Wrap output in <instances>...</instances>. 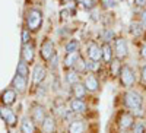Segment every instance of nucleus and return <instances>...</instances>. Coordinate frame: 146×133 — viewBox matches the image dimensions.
<instances>
[{"mask_svg": "<svg viewBox=\"0 0 146 133\" xmlns=\"http://www.w3.org/2000/svg\"><path fill=\"white\" fill-rule=\"evenodd\" d=\"M100 2L104 9H110V7H114L118 3V0H100Z\"/></svg>", "mask_w": 146, "mask_h": 133, "instance_id": "32", "label": "nucleus"}, {"mask_svg": "<svg viewBox=\"0 0 146 133\" xmlns=\"http://www.w3.org/2000/svg\"><path fill=\"white\" fill-rule=\"evenodd\" d=\"M140 25H142V28L146 31V7L142 10V13H140Z\"/></svg>", "mask_w": 146, "mask_h": 133, "instance_id": "34", "label": "nucleus"}, {"mask_svg": "<svg viewBox=\"0 0 146 133\" xmlns=\"http://www.w3.org/2000/svg\"><path fill=\"white\" fill-rule=\"evenodd\" d=\"M16 73H18V75H21V76H23V78H27V79H28V76H29V66H28V63H27L22 57H21L19 63H18Z\"/></svg>", "mask_w": 146, "mask_h": 133, "instance_id": "22", "label": "nucleus"}, {"mask_svg": "<svg viewBox=\"0 0 146 133\" xmlns=\"http://www.w3.org/2000/svg\"><path fill=\"white\" fill-rule=\"evenodd\" d=\"M27 85H28L27 78H23V76H21V75L16 73V76L13 78V80H12V86L15 88V91H18V92H25Z\"/></svg>", "mask_w": 146, "mask_h": 133, "instance_id": "18", "label": "nucleus"}, {"mask_svg": "<svg viewBox=\"0 0 146 133\" xmlns=\"http://www.w3.org/2000/svg\"><path fill=\"white\" fill-rule=\"evenodd\" d=\"M123 104H124L126 108H129V110H136V108H140L142 107L143 98H142V95L139 92L129 89L123 95Z\"/></svg>", "mask_w": 146, "mask_h": 133, "instance_id": "3", "label": "nucleus"}, {"mask_svg": "<svg viewBox=\"0 0 146 133\" xmlns=\"http://www.w3.org/2000/svg\"><path fill=\"white\" fill-rule=\"evenodd\" d=\"M69 133H85V123L82 120H73L69 126Z\"/></svg>", "mask_w": 146, "mask_h": 133, "instance_id": "23", "label": "nucleus"}, {"mask_svg": "<svg viewBox=\"0 0 146 133\" xmlns=\"http://www.w3.org/2000/svg\"><path fill=\"white\" fill-rule=\"evenodd\" d=\"M0 101H2L3 105H6V107L15 104V101H16V91L15 89H10V88L6 89V91H3L2 94H0Z\"/></svg>", "mask_w": 146, "mask_h": 133, "instance_id": "14", "label": "nucleus"}, {"mask_svg": "<svg viewBox=\"0 0 146 133\" xmlns=\"http://www.w3.org/2000/svg\"><path fill=\"white\" fill-rule=\"evenodd\" d=\"M133 133H145V124L143 123H135L133 124Z\"/></svg>", "mask_w": 146, "mask_h": 133, "instance_id": "33", "label": "nucleus"}, {"mask_svg": "<svg viewBox=\"0 0 146 133\" xmlns=\"http://www.w3.org/2000/svg\"><path fill=\"white\" fill-rule=\"evenodd\" d=\"M101 51H102V62L105 65H110L115 59L114 56V48L111 45V43H102L101 44Z\"/></svg>", "mask_w": 146, "mask_h": 133, "instance_id": "10", "label": "nucleus"}, {"mask_svg": "<svg viewBox=\"0 0 146 133\" xmlns=\"http://www.w3.org/2000/svg\"><path fill=\"white\" fill-rule=\"evenodd\" d=\"M79 57H80V51L66 53V54H64V59H63V62H62L64 70H66V69H73V66H75V63L78 62Z\"/></svg>", "mask_w": 146, "mask_h": 133, "instance_id": "13", "label": "nucleus"}, {"mask_svg": "<svg viewBox=\"0 0 146 133\" xmlns=\"http://www.w3.org/2000/svg\"><path fill=\"white\" fill-rule=\"evenodd\" d=\"M139 82H140V86L146 89V63L140 66V72H139Z\"/></svg>", "mask_w": 146, "mask_h": 133, "instance_id": "30", "label": "nucleus"}, {"mask_svg": "<svg viewBox=\"0 0 146 133\" xmlns=\"http://www.w3.org/2000/svg\"><path fill=\"white\" fill-rule=\"evenodd\" d=\"M85 54H86L88 60H92V62H102L101 45L96 44L95 41H91V43L86 44V48H85Z\"/></svg>", "mask_w": 146, "mask_h": 133, "instance_id": "6", "label": "nucleus"}, {"mask_svg": "<svg viewBox=\"0 0 146 133\" xmlns=\"http://www.w3.org/2000/svg\"><path fill=\"white\" fill-rule=\"evenodd\" d=\"M70 111L73 113H85L86 111V102L80 98H73L70 100Z\"/></svg>", "mask_w": 146, "mask_h": 133, "instance_id": "17", "label": "nucleus"}, {"mask_svg": "<svg viewBox=\"0 0 146 133\" xmlns=\"http://www.w3.org/2000/svg\"><path fill=\"white\" fill-rule=\"evenodd\" d=\"M72 94H73L75 98L83 100L85 96H86V94H88V89L85 88V85L82 82H78V83H75V85H72Z\"/></svg>", "mask_w": 146, "mask_h": 133, "instance_id": "19", "label": "nucleus"}, {"mask_svg": "<svg viewBox=\"0 0 146 133\" xmlns=\"http://www.w3.org/2000/svg\"><path fill=\"white\" fill-rule=\"evenodd\" d=\"M143 28L140 25V22H131L130 23V34L135 35V37H140V35L143 34Z\"/></svg>", "mask_w": 146, "mask_h": 133, "instance_id": "28", "label": "nucleus"}, {"mask_svg": "<svg viewBox=\"0 0 146 133\" xmlns=\"http://www.w3.org/2000/svg\"><path fill=\"white\" fill-rule=\"evenodd\" d=\"M101 38H102V43H111V41H114V40H115V32H114L113 29L107 28V29H104V31H102Z\"/></svg>", "mask_w": 146, "mask_h": 133, "instance_id": "27", "label": "nucleus"}, {"mask_svg": "<svg viewBox=\"0 0 146 133\" xmlns=\"http://www.w3.org/2000/svg\"><path fill=\"white\" fill-rule=\"evenodd\" d=\"M135 5H136V7L145 9L146 7V0H135Z\"/></svg>", "mask_w": 146, "mask_h": 133, "instance_id": "35", "label": "nucleus"}, {"mask_svg": "<svg viewBox=\"0 0 146 133\" xmlns=\"http://www.w3.org/2000/svg\"><path fill=\"white\" fill-rule=\"evenodd\" d=\"M79 48H80L79 40L72 38V40H69V41L64 44V54H66V53H73V51H79Z\"/></svg>", "mask_w": 146, "mask_h": 133, "instance_id": "24", "label": "nucleus"}, {"mask_svg": "<svg viewBox=\"0 0 146 133\" xmlns=\"http://www.w3.org/2000/svg\"><path fill=\"white\" fill-rule=\"evenodd\" d=\"M42 25V12L40 9H29L27 13V28L31 32L40 31Z\"/></svg>", "mask_w": 146, "mask_h": 133, "instance_id": "2", "label": "nucleus"}, {"mask_svg": "<svg viewBox=\"0 0 146 133\" xmlns=\"http://www.w3.org/2000/svg\"><path fill=\"white\" fill-rule=\"evenodd\" d=\"M31 43V31L28 28H23L22 29V44H27Z\"/></svg>", "mask_w": 146, "mask_h": 133, "instance_id": "31", "label": "nucleus"}, {"mask_svg": "<svg viewBox=\"0 0 146 133\" xmlns=\"http://www.w3.org/2000/svg\"><path fill=\"white\" fill-rule=\"evenodd\" d=\"M139 53H140V57H142L143 60H146V43L140 47V51H139Z\"/></svg>", "mask_w": 146, "mask_h": 133, "instance_id": "36", "label": "nucleus"}, {"mask_svg": "<svg viewBox=\"0 0 146 133\" xmlns=\"http://www.w3.org/2000/svg\"><path fill=\"white\" fill-rule=\"evenodd\" d=\"M80 75H82V73H79V72L75 70V69H66L64 79H66V82L69 83V85L72 86V85H75V83H78V82L82 80Z\"/></svg>", "mask_w": 146, "mask_h": 133, "instance_id": "15", "label": "nucleus"}, {"mask_svg": "<svg viewBox=\"0 0 146 133\" xmlns=\"http://www.w3.org/2000/svg\"><path fill=\"white\" fill-rule=\"evenodd\" d=\"M22 59L25 60L27 63H29V65L34 62V59H35V48H34L32 43L23 44V47H22Z\"/></svg>", "mask_w": 146, "mask_h": 133, "instance_id": "12", "label": "nucleus"}, {"mask_svg": "<svg viewBox=\"0 0 146 133\" xmlns=\"http://www.w3.org/2000/svg\"><path fill=\"white\" fill-rule=\"evenodd\" d=\"M45 117H47L45 108H44L41 104H34V105H32V111H31V118H32V122L41 124V123L44 122Z\"/></svg>", "mask_w": 146, "mask_h": 133, "instance_id": "9", "label": "nucleus"}, {"mask_svg": "<svg viewBox=\"0 0 146 133\" xmlns=\"http://www.w3.org/2000/svg\"><path fill=\"white\" fill-rule=\"evenodd\" d=\"M135 124V118H133V114H129V113H123L120 116V120H118V126L123 129V130H127L130 127H133Z\"/></svg>", "mask_w": 146, "mask_h": 133, "instance_id": "16", "label": "nucleus"}, {"mask_svg": "<svg viewBox=\"0 0 146 133\" xmlns=\"http://www.w3.org/2000/svg\"><path fill=\"white\" fill-rule=\"evenodd\" d=\"M78 3L85 10H94L96 7V0H78Z\"/></svg>", "mask_w": 146, "mask_h": 133, "instance_id": "29", "label": "nucleus"}, {"mask_svg": "<svg viewBox=\"0 0 146 133\" xmlns=\"http://www.w3.org/2000/svg\"><path fill=\"white\" fill-rule=\"evenodd\" d=\"M35 124L32 120L29 118H23L22 123H21V132L22 133H35Z\"/></svg>", "mask_w": 146, "mask_h": 133, "instance_id": "25", "label": "nucleus"}, {"mask_svg": "<svg viewBox=\"0 0 146 133\" xmlns=\"http://www.w3.org/2000/svg\"><path fill=\"white\" fill-rule=\"evenodd\" d=\"M54 54H56V48H54L53 40H50V38L44 40L42 44H41V48H40V56H41V59L44 60V62H50L51 57H53Z\"/></svg>", "mask_w": 146, "mask_h": 133, "instance_id": "7", "label": "nucleus"}, {"mask_svg": "<svg viewBox=\"0 0 146 133\" xmlns=\"http://www.w3.org/2000/svg\"><path fill=\"white\" fill-rule=\"evenodd\" d=\"M47 78V69L44 65H36L32 72V83L34 85H41Z\"/></svg>", "mask_w": 146, "mask_h": 133, "instance_id": "8", "label": "nucleus"}, {"mask_svg": "<svg viewBox=\"0 0 146 133\" xmlns=\"http://www.w3.org/2000/svg\"><path fill=\"white\" fill-rule=\"evenodd\" d=\"M118 78H120L121 86H124L127 89H131L133 86H135V83H136V73H135V70L131 69V66H129V65L121 66Z\"/></svg>", "mask_w": 146, "mask_h": 133, "instance_id": "1", "label": "nucleus"}, {"mask_svg": "<svg viewBox=\"0 0 146 133\" xmlns=\"http://www.w3.org/2000/svg\"><path fill=\"white\" fill-rule=\"evenodd\" d=\"M0 116H2V118L5 120V122H7V124H9L10 127H15V126H16L18 118H16L15 113L12 111L9 107H6V105L0 107Z\"/></svg>", "mask_w": 146, "mask_h": 133, "instance_id": "11", "label": "nucleus"}, {"mask_svg": "<svg viewBox=\"0 0 146 133\" xmlns=\"http://www.w3.org/2000/svg\"><path fill=\"white\" fill-rule=\"evenodd\" d=\"M73 69L78 70L79 73H86V72H88V65H86V60L83 59V56H82V54H80V57L78 59V62L75 63Z\"/></svg>", "mask_w": 146, "mask_h": 133, "instance_id": "26", "label": "nucleus"}, {"mask_svg": "<svg viewBox=\"0 0 146 133\" xmlns=\"http://www.w3.org/2000/svg\"><path fill=\"white\" fill-rule=\"evenodd\" d=\"M113 48H114V56L118 60H124L129 56V45L126 38L123 37H115V40L113 41Z\"/></svg>", "mask_w": 146, "mask_h": 133, "instance_id": "4", "label": "nucleus"}, {"mask_svg": "<svg viewBox=\"0 0 146 133\" xmlns=\"http://www.w3.org/2000/svg\"><path fill=\"white\" fill-rule=\"evenodd\" d=\"M82 83L85 85V88L88 89V92H96L101 86L100 79H98V76H96V73H94V72H86L85 76L82 78Z\"/></svg>", "mask_w": 146, "mask_h": 133, "instance_id": "5", "label": "nucleus"}, {"mask_svg": "<svg viewBox=\"0 0 146 133\" xmlns=\"http://www.w3.org/2000/svg\"><path fill=\"white\" fill-rule=\"evenodd\" d=\"M41 129L44 133H54L56 130V120L53 116H47L44 118V122L41 123Z\"/></svg>", "mask_w": 146, "mask_h": 133, "instance_id": "20", "label": "nucleus"}, {"mask_svg": "<svg viewBox=\"0 0 146 133\" xmlns=\"http://www.w3.org/2000/svg\"><path fill=\"white\" fill-rule=\"evenodd\" d=\"M110 66V73H111L113 78H118L120 75V70H121V66H123V63H121V60H118L117 57L113 60L111 63L108 65Z\"/></svg>", "mask_w": 146, "mask_h": 133, "instance_id": "21", "label": "nucleus"}, {"mask_svg": "<svg viewBox=\"0 0 146 133\" xmlns=\"http://www.w3.org/2000/svg\"><path fill=\"white\" fill-rule=\"evenodd\" d=\"M64 2H72V0H64Z\"/></svg>", "mask_w": 146, "mask_h": 133, "instance_id": "37", "label": "nucleus"}]
</instances>
